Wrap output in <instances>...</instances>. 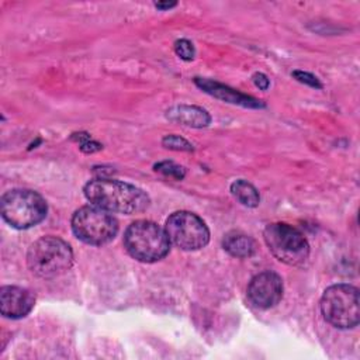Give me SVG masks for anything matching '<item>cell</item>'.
<instances>
[{"label":"cell","mask_w":360,"mask_h":360,"mask_svg":"<svg viewBox=\"0 0 360 360\" xmlns=\"http://www.w3.org/2000/svg\"><path fill=\"white\" fill-rule=\"evenodd\" d=\"M166 118L174 122H180L187 127L202 128L211 122V117L207 110L197 105H174L166 111Z\"/></svg>","instance_id":"cell-12"},{"label":"cell","mask_w":360,"mask_h":360,"mask_svg":"<svg viewBox=\"0 0 360 360\" xmlns=\"http://www.w3.org/2000/svg\"><path fill=\"white\" fill-rule=\"evenodd\" d=\"M292 76H294L298 82H301V83H304V84H308V86H311V87H315V89H321V87H322V84H321V82L318 80V77L314 76V75H311V73H308V72L294 70V72H292Z\"/></svg>","instance_id":"cell-18"},{"label":"cell","mask_w":360,"mask_h":360,"mask_svg":"<svg viewBox=\"0 0 360 360\" xmlns=\"http://www.w3.org/2000/svg\"><path fill=\"white\" fill-rule=\"evenodd\" d=\"M224 249L235 257H249L256 250L255 240L242 232H229L222 240Z\"/></svg>","instance_id":"cell-13"},{"label":"cell","mask_w":360,"mask_h":360,"mask_svg":"<svg viewBox=\"0 0 360 360\" xmlns=\"http://www.w3.org/2000/svg\"><path fill=\"white\" fill-rule=\"evenodd\" d=\"M46 210V201L28 188L8 190L0 200L1 217L17 229H27L39 224L45 218Z\"/></svg>","instance_id":"cell-4"},{"label":"cell","mask_w":360,"mask_h":360,"mask_svg":"<svg viewBox=\"0 0 360 360\" xmlns=\"http://www.w3.org/2000/svg\"><path fill=\"white\" fill-rule=\"evenodd\" d=\"M162 143L165 148L173 149V150H184V152L193 150V145L179 135H166L162 139Z\"/></svg>","instance_id":"cell-16"},{"label":"cell","mask_w":360,"mask_h":360,"mask_svg":"<svg viewBox=\"0 0 360 360\" xmlns=\"http://www.w3.org/2000/svg\"><path fill=\"white\" fill-rule=\"evenodd\" d=\"M86 198L93 204L110 212L135 214L148 208V194L124 181L111 180L105 177H97L86 183L84 188Z\"/></svg>","instance_id":"cell-1"},{"label":"cell","mask_w":360,"mask_h":360,"mask_svg":"<svg viewBox=\"0 0 360 360\" xmlns=\"http://www.w3.org/2000/svg\"><path fill=\"white\" fill-rule=\"evenodd\" d=\"M321 312L335 328H354L360 321L359 290L350 284L330 285L322 294Z\"/></svg>","instance_id":"cell-5"},{"label":"cell","mask_w":360,"mask_h":360,"mask_svg":"<svg viewBox=\"0 0 360 360\" xmlns=\"http://www.w3.org/2000/svg\"><path fill=\"white\" fill-rule=\"evenodd\" d=\"M72 229L76 238L89 245H104L114 239L118 222L110 211L97 205L79 208L72 217Z\"/></svg>","instance_id":"cell-6"},{"label":"cell","mask_w":360,"mask_h":360,"mask_svg":"<svg viewBox=\"0 0 360 360\" xmlns=\"http://www.w3.org/2000/svg\"><path fill=\"white\" fill-rule=\"evenodd\" d=\"M252 79H253V83H255L260 90H267L269 86H270V82H269L267 76L263 75V73H255V75L252 76Z\"/></svg>","instance_id":"cell-20"},{"label":"cell","mask_w":360,"mask_h":360,"mask_svg":"<svg viewBox=\"0 0 360 360\" xmlns=\"http://www.w3.org/2000/svg\"><path fill=\"white\" fill-rule=\"evenodd\" d=\"M263 238L274 257L285 264L301 266L308 259L309 245L307 239L288 224H269L264 228Z\"/></svg>","instance_id":"cell-7"},{"label":"cell","mask_w":360,"mask_h":360,"mask_svg":"<svg viewBox=\"0 0 360 360\" xmlns=\"http://www.w3.org/2000/svg\"><path fill=\"white\" fill-rule=\"evenodd\" d=\"M156 6V8H159V10H167V8H172V7H174L176 6V1H165V3H156L155 4Z\"/></svg>","instance_id":"cell-21"},{"label":"cell","mask_w":360,"mask_h":360,"mask_svg":"<svg viewBox=\"0 0 360 360\" xmlns=\"http://www.w3.org/2000/svg\"><path fill=\"white\" fill-rule=\"evenodd\" d=\"M101 148H103V146H101L98 142L91 141L90 138H87V139L82 141V143H80V150H82V152H84V153H93V152L100 150Z\"/></svg>","instance_id":"cell-19"},{"label":"cell","mask_w":360,"mask_h":360,"mask_svg":"<svg viewBox=\"0 0 360 360\" xmlns=\"http://www.w3.org/2000/svg\"><path fill=\"white\" fill-rule=\"evenodd\" d=\"M174 51L177 56H180L184 60H191L194 58V46L188 39H179L174 42Z\"/></svg>","instance_id":"cell-17"},{"label":"cell","mask_w":360,"mask_h":360,"mask_svg":"<svg viewBox=\"0 0 360 360\" xmlns=\"http://www.w3.org/2000/svg\"><path fill=\"white\" fill-rule=\"evenodd\" d=\"M194 83L201 89L204 90L205 93L214 96L215 98H219L222 101H226V103H231V104H238V105H242V107H246V108H262L264 107V103L252 97V96H248V94H243L235 89H231L229 86H225L222 83H218V82H214V80H210V79H204V77H195L194 79Z\"/></svg>","instance_id":"cell-11"},{"label":"cell","mask_w":360,"mask_h":360,"mask_svg":"<svg viewBox=\"0 0 360 360\" xmlns=\"http://www.w3.org/2000/svg\"><path fill=\"white\" fill-rule=\"evenodd\" d=\"M124 246L136 260L153 263L163 259L170 249L166 231L146 219L132 222L124 233Z\"/></svg>","instance_id":"cell-2"},{"label":"cell","mask_w":360,"mask_h":360,"mask_svg":"<svg viewBox=\"0 0 360 360\" xmlns=\"http://www.w3.org/2000/svg\"><path fill=\"white\" fill-rule=\"evenodd\" d=\"M248 297L250 302L260 309L274 307L283 297L281 277L274 271L256 274L248 285Z\"/></svg>","instance_id":"cell-9"},{"label":"cell","mask_w":360,"mask_h":360,"mask_svg":"<svg viewBox=\"0 0 360 360\" xmlns=\"http://www.w3.org/2000/svg\"><path fill=\"white\" fill-rule=\"evenodd\" d=\"M73 263L70 246L56 238L44 236L35 240L27 253V264L30 270L44 278H52L63 274Z\"/></svg>","instance_id":"cell-3"},{"label":"cell","mask_w":360,"mask_h":360,"mask_svg":"<svg viewBox=\"0 0 360 360\" xmlns=\"http://www.w3.org/2000/svg\"><path fill=\"white\" fill-rule=\"evenodd\" d=\"M35 295L22 287L4 285L0 288V312L6 318L18 319L34 308Z\"/></svg>","instance_id":"cell-10"},{"label":"cell","mask_w":360,"mask_h":360,"mask_svg":"<svg viewBox=\"0 0 360 360\" xmlns=\"http://www.w3.org/2000/svg\"><path fill=\"white\" fill-rule=\"evenodd\" d=\"M155 170L159 172V173H163L165 176H169V177H173L176 180H181L186 174V170L184 167L173 163V162H159L155 165Z\"/></svg>","instance_id":"cell-15"},{"label":"cell","mask_w":360,"mask_h":360,"mask_svg":"<svg viewBox=\"0 0 360 360\" xmlns=\"http://www.w3.org/2000/svg\"><path fill=\"white\" fill-rule=\"evenodd\" d=\"M166 235L172 243L183 250H197L210 240V231L205 222L190 211L173 212L165 225Z\"/></svg>","instance_id":"cell-8"},{"label":"cell","mask_w":360,"mask_h":360,"mask_svg":"<svg viewBox=\"0 0 360 360\" xmlns=\"http://www.w3.org/2000/svg\"><path fill=\"white\" fill-rule=\"evenodd\" d=\"M231 193L233 194V197L243 205L246 207H256L260 201L259 193L255 188L253 184L248 183L246 180H235L231 184Z\"/></svg>","instance_id":"cell-14"}]
</instances>
